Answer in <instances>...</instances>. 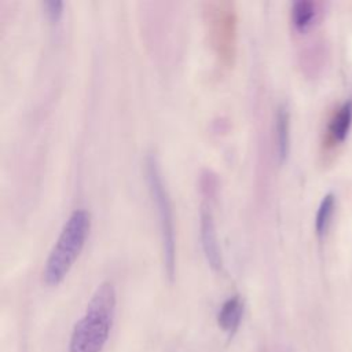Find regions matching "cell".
I'll use <instances>...</instances> for the list:
<instances>
[{
  "label": "cell",
  "mask_w": 352,
  "mask_h": 352,
  "mask_svg": "<svg viewBox=\"0 0 352 352\" xmlns=\"http://www.w3.org/2000/svg\"><path fill=\"white\" fill-rule=\"evenodd\" d=\"M47 19L51 23H58L63 15V3L60 0H47L43 3Z\"/></svg>",
  "instance_id": "obj_11"
},
{
  "label": "cell",
  "mask_w": 352,
  "mask_h": 352,
  "mask_svg": "<svg viewBox=\"0 0 352 352\" xmlns=\"http://www.w3.org/2000/svg\"><path fill=\"white\" fill-rule=\"evenodd\" d=\"M290 117L289 110L285 104H279L275 114V139H276V154L279 162H283L289 153L290 142Z\"/></svg>",
  "instance_id": "obj_6"
},
{
  "label": "cell",
  "mask_w": 352,
  "mask_h": 352,
  "mask_svg": "<svg viewBox=\"0 0 352 352\" xmlns=\"http://www.w3.org/2000/svg\"><path fill=\"white\" fill-rule=\"evenodd\" d=\"M209 40L223 66L232 65L236 41V14L234 3L209 1L204 6Z\"/></svg>",
  "instance_id": "obj_4"
},
{
  "label": "cell",
  "mask_w": 352,
  "mask_h": 352,
  "mask_svg": "<svg viewBox=\"0 0 352 352\" xmlns=\"http://www.w3.org/2000/svg\"><path fill=\"white\" fill-rule=\"evenodd\" d=\"M91 227L89 213L84 209L72 212L51 249L43 270V280L48 286L59 285L77 260Z\"/></svg>",
  "instance_id": "obj_2"
},
{
  "label": "cell",
  "mask_w": 352,
  "mask_h": 352,
  "mask_svg": "<svg viewBox=\"0 0 352 352\" xmlns=\"http://www.w3.org/2000/svg\"><path fill=\"white\" fill-rule=\"evenodd\" d=\"M334 206H336V197L331 192L326 194L318 206L316 216H315V231L319 238H323L324 234L327 232V228L330 226V221L334 213Z\"/></svg>",
  "instance_id": "obj_10"
},
{
  "label": "cell",
  "mask_w": 352,
  "mask_h": 352,
  "mask_svg": "<svg viewBox=\"0 0 352 352\" xmlns=\"http://www.w3.org/2000/svg\"><path fill=\"white\" fill-rule=\"evenodd\" d=\"M352 125V100L344 102L329 122V133L334 142H344Z\"/></svg>",
  "instance_id": "obj_7"
},
{
  "label": "cell",
  "mask_w": 352,
  "mask_h": 352,
  "mask_svg": "<svg viewBox=\"0 0 352 352\" xmlns=\"http://www.w3.org/2000/svg\"><path fill=\"white\" fill-rule=\"evenodd\" d=\"M114 311V286L103 282L91 297L85 315L73 329L69 352H102L113 324Z\"/></svg>",
  "instance_id": "obj_1"
},
{
  "label": "cell",
  "mask_w": 352,
  "mask_h": 352,
  "mask_svg": "<svg viewBox=\"0 0 352 352\" xmlns=\"http://www.w3.org/2000/svg\"><path fill=\"white\" fill-rule=\"evenodd\" d=\"M144 173H146L148 191L158 214L165 271L168 278L173 279L175 268H176V264H175L176 263V238H175L173 212H172L168 190L164 184L158 160L153 153H148L144 158Z\"/></svg>",
  "instance_id": "obj_3"
},
{
  "label": "cell",
  "mask_w": 352,
  "mask_h": 352,
  "mask_svg": "<svg viewBox=\"0 0 352 352\" xmlns=\"http://www.w3.org/2000/svg\"><path fill=\"white\" fill-rule=\"evenodd\" d=\"M242 311H243V304L241 298L238 296L230 297L220 308V312L217 316L220 327L232 334L239 324Z\"/></svg>",
  "instance_id": "obj_9"
},
{
  "label": "cell",
  "mask_w": 352,
  "mask_h": 352,
  "mask_svg": "<svg viewBox=\"0 0 352 352\" xmlns=\"http://www.w3.org/2000/svg\"><path fill=\"white\" fill-rule=\"evenodd\" d=\"M316 15V4L311 0H297L292 4V23L298 32L309 29L314 25Z\"/></svg>",
  "instance_id": "obj_8"
},
{
  "label": "cell",
  "mask_w": 352,
  "mask_h": 352,
  "mask_svg": "<svg viewBox=\"0 0 352 352\" xmlns=\"http://www.w3.org/2000/svg\"><path fill=\"white\" fill-rule=\"evenodd\" d=\"M199 235H201V245L204 254L206 257L208 264L214 270L220 271L223 265L221 249L217 239L216 226L213 220V213L210 210V205L204 202L199 210Z\"/></svg>",
  "instance_id": "obj_5"
},
{
  "label": "cell",
  "mask_w": 352,
  "mask_h": 352,
  "mask_svg": "<svg viewBox=\"0 0 352 352\" xmlns=\"http://www.w3.org/2000/svg\"><path fill=\"white\" fill-rule=\"evenodd\" d=\"M201 190L208 198H212L217 190V179L209 170H205L201 177Z\"/></svg>",
  "instance_id": "obj_12"
}]
</instances>
